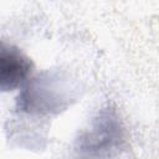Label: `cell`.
<instances>
[{"label":"cell","mask_w":159,"mask_h":159,"mask_svg":"<svg viewBox=\"0 0 159 159\" xmlns=\"http://www.w3.org/2000/svg\"><path fill=\"white\" fill-rule=\"evenodd\" d=\"M124 145V128L116 108L102 107L75 142V153L80 159H112Z\"/></svg>","instance_id":"1"},{"label":"cell","mask_w":159,"mask_h":159,"mask_svg":"<svg viewBox=\"0 0 159 159\" xmlns=\"http://www.w3.org/2000/svg\"><path fill=\"white\" fill-rule=\"evenodd\" d=\"M68 80L58 72H43L35 77L21 91L17 97L16 107L21 112L47 114L62 111L71 98Z\"/></svg>","instance_id":"2"},{"label":"cell","mask_w":159,"mask_h":159,"mask_svg":"<svg viewBox=\"0 0 159 159\" xmlns=\"http://www.w3.org/2000/svg\"><path fill=\"white\" fill-rule=\"evenodd\" d=\"M34 63L17 47L1 45L0 50V88L11 91L20 86L30 75Z\"/></svg>","instance_id":"3"}]
</instances>
